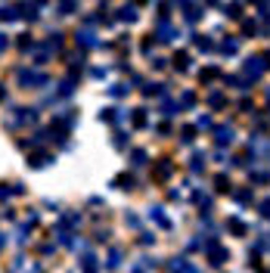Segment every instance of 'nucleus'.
<instances>
[{"instance_id": "f257e3e1", "label": "nucleus", "mask_w": 270, "mask_h": 273, "mask_svg": "<svg viewBox=\"0 0 270 273\" xmlns=\"http://www.w3.org/2000/svg\"><path fill=\"white\" fill-rule=\"evenodd\" d=\"M4 44H7V41H4V38H0V50H4Z\"/></svg>"}]
</instances>
